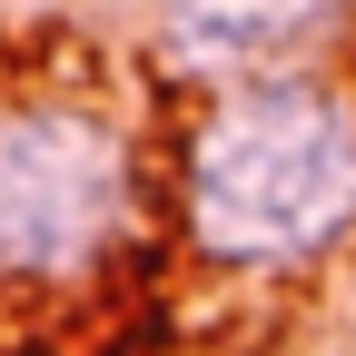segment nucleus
Returning a JSON list of instances; mask_svg holds the SVG:
<instances>
[{
    "instance_id": "nucleus-1",
    "label": "nucleus",
    "mask_w": 356,
    "mask_h": 356,
    "mask_svg": "<svg viewBox=\"0 0 356 356\" xmlns=\"http://www.w3.org/2000/svg\"><path fill=\"white\" fill-rule=\"evenodd\" d=\"M178 238L228 277H307L356 248V79L277 70L208 89L168 159Z\"/></svg>"
},
{
    "instance_id": "nucleus-3",
    "label": "nucleus",
    "mask_w": 356,
    "mask_h": 356,
    "mask_svg": "<svg viewBox=\"0 0 356 356\" xmlns=\"http://www.w3.org/2000/svg\"><path fill=\"white\" fill-rule=\"evenodd\" d=\"M346 20L356 0H168L149 50L188 89H248L277 70H317Z\"/></svg>"
},
{
    "instance_id": "nucleus-2",
    "label": "nucleus",
    "mask_w": 356,
    "mask_h": 356,
    "mask_svg": "<svg viewBox=\"0 0 356 356\" xmlns=\"http://www.w3.org/2000/svg\"><path fill=\"white\" fill-rule=\"evenodd\" d=\"M149 257V149L89 79H0V307L99 297Z\"/></svg>"
}]
</instances>
